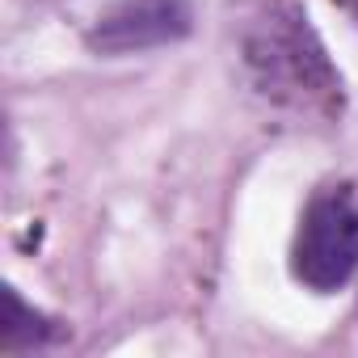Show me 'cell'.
<instances>
[{
    "mask_svg": "<svg viewBox=\"0 0 358 358\" xmlns=\"http://www.w3.org/2000/svg\"><path fill=\"white\" fill-rule=\"evenodd\" d=\"M55 337V324L34 312L13 287H5V320H0V350L13 354V350H30V345H47Z\"/></svg>",
    "mask_w": 358,
    "mask_h": 358,
    "instance_id": "277c9868",
    "label": "cell"
},
{
    "mask_svg": "<svg viewBox=\"0 0 358 358\" xmlns=\"http://www.w3.org/2000/svg\"><path fill=\"white\" fill-rule=\"evenodd\" d=\"M245 64L257 89L295 110H320L341 101V76L329 64L320 38L308 26V13L295 5H270L245 34Z\"/></svg>",
    "mask_w": 358,
    "mask_h": 358,
    "instance_id": "6da1fadb",
    "label": "cell"
},
{
    "mask_svg": "<svg viewBox=\"0 0 358 358\" xmlns=\"http://www.w3.org/2000/svg\"><path fill=\"white\" fill-rule=\"evenodd\" d=\"M354 9H358V0H354Z\"/></svg>",
    "mask_w": 358,
    "mask_h": 358,
    "instance_id": "5b68a950",
    "label": "cell"
},
{
    "mask_svg": "<svg viewBox=\"0 0 358 358\" xmlns=\"http://www.w3.org/2000/svg\"><path fill=\"white\" fill-rule=\"evenodd\" d=\"M291 274L316 295H337L358 274V199L354 186H320L291 241Z\"/></svg>",
    "mask_w": 358,
    "mask_h": 358,
    "instance_id": "7a4b0ae2",
    "label": "cell"
},
{
    "mask_svg": "<svg viewBox=\"0 0 358 358\" xmlns=\"http://www.w3.org/2000/svg\"><path fill=\"white\" fill-rule=\"evenodd\" d=\"M190 22L194 17L186 0H118L93 22L85 43L97 55H135L186 38Z\"/></svg>",
    "mask_w": 358,
    "mask_h": 358,
    "instance_id": "3957f363",
    "label": "cell"
}]
</instances>
